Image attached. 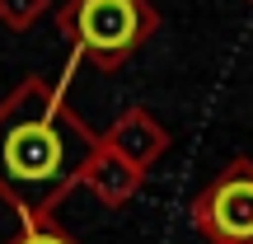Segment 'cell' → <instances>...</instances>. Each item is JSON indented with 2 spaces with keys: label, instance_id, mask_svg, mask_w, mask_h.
Instances as JSON below:
<instances>
[{
  "label": "cell",
  "instance_id": "6da1fadb",
  "mask_svg": "<svg viewBox=\"0 0 253 244\" xmlns=\"http://www.w3.org/2000/svg\"><path fill=\"white\" fill-rule=\"evenodd\" d=\"M66 28L103 71H113L155 33V9L145 0H75L66 9Z\"/></svg>",
  "mask_w": 253,
  "mask_h": 244
},
{
  "label": "cell",
  "instance_id": "5b68a950",
  "mask_svg": "<svg viewBox=\"0 0 253 244\" xmlns=\"http://www.w3.org/2000/svg\"><path fill=\"white\" fill-rule=\"evenodd\" d=\"M19 244H71V240H66L61 230H28Z\"/></svg>",
  "mask_w": 253,
  "mask_h": 244
},
{
  "label": "cell",
  "instance_id": "277c9868",
  "mask_svg": "<svg viewBox=\"0 0 253 244\" xmlns=\"http://www.w3.org/2000/svg\"><path fill=\"white\" fill-rule=\"evenodd\" d=\"M118 141H122V155H126L131 164H150L155 155L169 146V136H164L160 127L145 118V113H136L131 122H122V127H118Z\"/></svg>",
  "mask_w": 253,
  "mask_h": 244
},
{
  "label": "cell",
  "instance_id": "3957f363",
  "mask_svg": "<svg viewBox=\"0 0 253 244\" xmlns=\"http://www.w3.org/2000/svg\"><path fill=\"white\" fill-rule=\"evenodd\" d=\"M66 132L52 118H28L5 136V174L14 183H52L66 169Z\"/></svg>",
  "mask_w": 253,
  "mask_h": 244
},
{
  "label": "cell",
  "instance_id": "7a4b0ae2",
  "mask_svg": "<svg viewBox=\"0 0 253 244\" xmlns=\"http://www.w3.org/2000/svg\"><path fill=\"white\" fill-rule=\"evenodd\" d=\"M192 226L207 244H253V155H235L192 197Z\"/></svg>",
  "mask_w": 253,
  "mask_h": 244
}]
</instances>
